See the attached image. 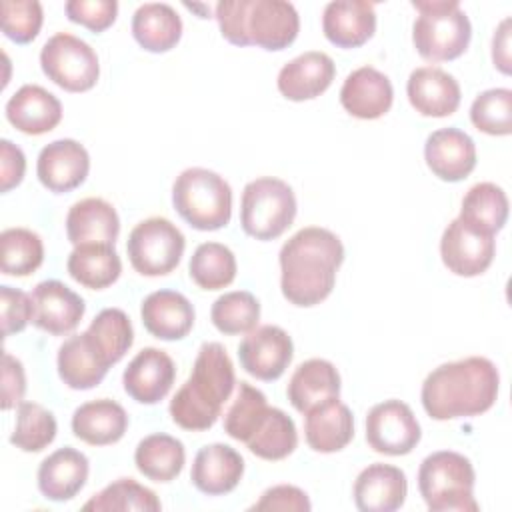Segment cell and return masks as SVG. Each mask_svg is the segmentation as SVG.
Instances as JSON below:
<instances>
[{"label": "cell", "instance_id": "cell-46", "mask_svg": "<svg viewBox=\"0 0 512 512\" xmlns=\"http://www.w3.org/2000/svg\"><path fill=\"white\" fill-rule=\"evenodd\" d=\"M64 10L70 22L82 24L92 32H104L116 20L118 2L116 0H68Z\"/></svg>", "mask_w": 512, "mask_h": 512}, {"label": "cell", "instance_id": "cell-27", "mask_svg": "<svg viewBox=\"0 0 512 512\" xmlns=\"http://www.w3.org/2000/svg\"><path fill=\"white\" fill-rule=\"evenodd\" d=\"M304 422V436L308 446L320 454H332L346 448L354 438V416L350 408L332 398L308 410Z\"/></svg>", "mask_w": 512, "mask_h": 512}, {"label": "cell", "instance_id": "cell-1", "mask_svg": "<svg viewBox=\"0 0 512 512\" xmlns=\"http://www.w3.org/2000/svg\"><path fill=\"white\" fill-rule=\"evenodd\" d=\"M278 262L282 296L294 306L308 308L330 296L344 262V246L334 232L306 226L284 242Z\"/></svg>", "mask_w": 512, "mask_h": 512}, {"label": "cell", "instance_id": "cell-23", "mask_svg": "<svg viewBox=\"0 0 512 512\" xmlns=\"http://www.w3.org/2000/svg\"><path fill=\"white\" fill-rule=\"evenodd\" d=\"M376 30L374 4L366 0H334L322 14V32L338 48H358Z\"/></svg>", "mask_w": 512, "mask_h": 512}, {"label": "cell", "instance_id": "cell-39", "mask_svg": "<svg viewBox=\"0 0 512 512\" xmlns=\"http://www.w3.org/2000/svg\"><path fill=\"white\" fill-rule=\"evenodd\" d=\"M44 260L42 238L28 228H6L0 234V268L8 276H28Z\"/></svg>", "mask_w": 512, "mask_h": 512}, {"label": "cell", "instance_id": "cell-8", "mask_svg": "<svg viewBox=\"0 0 512 512\" xmlns=\"http://www.w3.org/2000/svg\"><path fill=\"white\" fill-rule=\"evenodd\" d=\"M296 210L294 190L280 178L262 176L242 190L240 226L256 240H274L292 226Z\"/></svg>", "mask_w": 512, "mask_h": 512}, {"label": "cell", "instance_id": "cell-38", "mask_svg": "<svg viewBox=\"0 0 512 512\" xmlns=\"http://www.w3.org/2000/svg\"><path fill=\"white\" fill-rule=\"evenodd\" d=\"M236 256L220 242L200 244L188 264V274L202 290H220L236 278Z\"/></svg>", "mask_w": 512, "mask_h": 512}, {"label": "cell", "instance_id": "cell-4", "mask_svg": "<svg viewBox=\"0 0 512 512\" xmlns=\"http://www.w3.org/2000/svg\"><path fill=\"white\" fill-rule=\"evenodd\" d=\"M216 20L230 44L270 52L288 48L300 30L296 8L284 0H220Z\"/></svg>", "mask_w": 512, "mask_h": 512}, {"label": "cell", "instance_id": "cell-32", "mask_svg": "<svg viewBox=\"0 0 512 512\" xmlns=\"http://www.w3.org/2000/svg\"><path fill=\"white\" fill-rule=\"evenodd\" d=\"M58 374L72 390H90L98 386L108 366L98 358L96 350L86 338V332L72 334L58 348Z\"/></svg>", "mask_w": 512, "mask_h": 512}, {"label": "cell", "instance_id": "cell-50", "mask_svg": "<svg viewBox=\"0 0 512 512\" xmlns=\"http://www.w3.org/2000/svg\"><path fill=\"white\" fill-rule=\"evenodd\" d=\"M26 172L24 152L10 140H0V190L8 192L18 186Z\"/></svg>", "mask_w": 512, "mask_h": 512}, {"label": "cell", "instance_id": "cell-14", "mask_svg": "<svg viewBox=\"0 0 512 512\" xmlns=\"http://www.w3.org/2000/svg\"><path fill=\"white\" fill-rule=\"evenodd\" d=\"M30 300L32 324L52 336L72 332L86 312L84 300L60 280L38 282L30 292Z\"/></svg>", "mask_w": 512, "mask_h": 512}, {"label": "cell", "instance_id": "cell-21", "mask_svg": "<svg viewBox=\"0 0 512 512\" xmlns=\"http://www.w3.org/2000/svg\"><path fill=\"white\" fill-rule=\"evenodd\" d=\"M244 476V458L232 446L214 442L202 446L192 462L190 480L208 496L232 492Z\"/></svg>", "mask_w": 512, "mask_h": 512}, {"label": "cell", "instance_id": "cell-25", "mask_svg": "<svg viewBox=\"0 0 512 512\" xmlns=\"http://www.w3.org/2000/svg\"><path fill=\"white\" fill-rule=\"evenodd\" d=\"M6 118L16 130L40 136L60 124L62 104L46 88L38 84H24L6 102Z\"/></svg>", "mask_w": 512, "mask_h": 512}, {"label": "cell", "instance_id": "cell-29", "mask_svg": "<svg viewBox=\"0 0 512 512\" xmlns=\"http://www.w3.org/2000/svg\"><path fill=\"white\" fill-rule=\"evenodd\" d=\"M120 218L114 206L102 198H84L66 214V236L74 246L116 244Z\"/></svg>", "mask_w": 512, "mask_h": 512}, {"label": "cell", "instance_id": "cell-31", "mask_svg": "<svg viewBox=\"0 0 512 512\" xmlns=\"http://www.w3.org/2000/svg\"><path fill=\"white\" fill-rule=\"evenodd\" d=\"M132 36L148 52H168L182 36V20L170 4L146 2L132 16Z\"/></svg>", "mask_w": 512, "mask_h": 512}, {"label": "cell", "instance_id": "cell-18", "mask_svg": "<svg viewBox=\"0 0 512 512\" xmlns=\"http://www.w3.org/2000/svg\"><path fill=\"white\" fill-rule=\"evenodd\" d=\"M394 100V88L390 78L374 66H360L352 70L342 88V108L360 120H376L384 116Z\"/></svg>", "mask_w": 512, "mask_h": 512}, {"label": "cell", "instance_id": "cell-9", "mask_svg": "<svg viewBox=\"0 0 512 512\" xmlns=\"http://www.w3.org/2000/svg\"><path fill=\"white\" fill-rule=\"evenodd\" d=\"M186 238L168 218L152 216L128 234L126 252L132 268L142 276L170 274L182 260Z\"/></svg>", "mask_w": 512, "mask_h": 512}, {"label": "cell", "instance_id": "cell-47", "mask_svg": "<svg viewBox=\"0 0 512 512\" xmlns=\"http://www.w3.org/2000/svg\"><path fill=\"white\" fill-rule=\"evenodd\" d=\"M0 310H2V334L10 336L22 332L28 322H32V300L30 294L12 288L0 286Z\"/></svg>", "mask_w": 512, "mask_h": 512}, {"label": "cell", "instance_id": "cell-10", "mask_svg": "<svg viewBox=\"0 0 512 512\" xmlns=\"http://www.w3.org/2000/svg\"><path fill=\"white\" fill-rule=\"evenodd\" d=\"M42 72L66 92H86L96 86L100 62L94 48L74 34L58 32L40 50Z\"/></svg>", "mask_w": 512, "mask_h": 512}, {"label": "cell", "instance_id": "cell-44", "mask_svg": "<svg viewBox=\"0 0 512 512\" xmlns=\"http://www.w3.org/2000/svg\"><path fill=\"white\" fill-rule=\"evenodd\" d=\"M472 124L490 136H508L512 132V90L490 88L480 92L470 106Z\"/></svg>", "mask_w": 512, "mask_h": 512}, {"label": "cell", "instance_id": "cell-33", "mask_svg": "<svg viewBox=\"0 0 512 512\" xmlns=\"http://www.w3.org/2000/svg\"><path fill=\"white\" fill-rule=\"evenodd\" d=\"M66 268L80 286L102 290L118 280L122 262L114 244H80L70 252Z\"/></svg>", "mask_w": 512, "mask_h": 512}, {"label": "cell", "instance_id": "cell-6", "mask_svg": "<svg viewBox=\"0 0 512 512\" xmlns=\"http://www.w3.org/2000/svg\"><path fill=\"white\" fill-rule=\"evenodd\" d=\"M474 466L454 450L428 454L418 468V490L432 512H476Z\"/></svg>", "mask_w": 512, "mask_h": 512}, {"label": "cell", "instance_id": "cell-34", "mask_svg": "<svg viewBox=\"0 0 512 512\" xmlns=\"http://www.w3.org/2000/svg\"><path fill=\"white\" fill-rule=\"evenodd\" d=\"M186 462L184 444L170 434H150L142 438L134 452V464L152 482L174 480Z\"/></svg>", "mask_w": 512, "mask_h": 512}, {"label": "cell", "instance_id": "cell-40", "mask_svg": "<svg viewBox=\"0 0 512 512\" xmlns=\"http://www.w3.org/2000/svg\"><path fill=\"white\" fill-rule=\"evenodd\" d=\"M210 320L222 334H248L258 326L260 302L252 292L246 290L226 292L214 300Z\"/></svg>", "mask_w": 512, "mask_h": 512}, {"label": "cell", "instance_id": "cell-11", "mask_svg": "<svg viewBox=\"0 0 512 512\" xmlns=\"http://www.w3.org/2000/svg\"><path fill=\"white\" fill-rule=\"evenodd\" d=\"M420 438V424L412 408L402 400H384L366 414V442L378 454H410Z\"/></svg>", "mask_w": 512, "mask_h": 512}, {"label": "cell", "instance_id": "cell-41", "mask_svg": "<svg viewBox=\"0 0 512 512\" xmlns=\"http://www.w3.org/2000/svg\"><path fill=\"white\" fill-rule=\"evenodd\" d=\"M84 510L92 512H130V510H144V512H158L162 508L158 496L136 482L134 478H118L116 482L108 484L104 490L94 494L84 506Z\"/></svg>", "mask_w": 512, "mask_h": 512}, {"label": "cell", "instance_id": "cell-20", "mask_svg": "<svg viewBox=\"0 0 512 512\" xmlns=\"http://www.w3.org/2000/svg\"><path fill=\"white\" fill-rule=\"evenodd\" d=\"M352 496L362 512H394L408 496L406 474L398 466L374 462L356 476Z\"/></svg>", "mask_w": 512, "mask_h": 512}, {"label": "cell", "instance_id": "cell-12", "mask_svg": "<svg viewBox=\"0 0 512 512\" xmlns=\"http://www.w3.org/2000/svg\"><path fill=\"white\" fill-rule=\"evenodd\" d=\"M494 254V236L468 226L460 218H454L442 232L440 256L444 266L456 276H480L490 268Z\"/></svg>", "mask_w": 512, "mask_h": 512}, {"label": "cell", "instance_id": "cell-52", "mask_svg": "<svg viewBox=\"0 0 512 512\" xmlns=\"http://www.w3.org/2000/svg\"><path fill=\"white\" fill-rule=\"evenodd\" d=\"M186 8L198 10V12H200V18H208V14H210V8H208V6H202V4H186Z\"/></svg>", "mask_w": 512, "mask_h": 512}, {"label": "cell", "instance_id": "cell-26", "mask_svg": "<svg viewBox=\"0 0 512 512\" xmlns=\"http://www.w3.org/2000/svg\"><path fill=\"white\" fill-rule=\"evenodd\" d=\"M144 328L158 340H182L194 326V306L176 290H156L142 300Z\"/></svg>", "mask_w": 512, "mask_h": 512}, {"label": "cell", "instance_id": "cell-17", "mask_svg": "<svg viewBox=\"0 0 512 512\" xmlns=\"http://www.w3.org/2000/svg\"><path fill=\"white\" fill-rule=\"evenodd\" d=\"M406 94L412 108L430 118H444L458 110L462 92L458 80L438 66H420L410 72Z\"/></svg>", "mask_w": 512, "mask_h": 512}, {"label": "cell", "instance_id": "cell-42", "mask_svg": "<svg viewBox=\"0 0 512 512\" xmlns=\"http://www.w3.org/2000/svg\"><path fill=\"white\" fill-rule=\"evenodd\" d=\"M58 424L50 410L36 402H20L10 442L24 452H40L56 438Z\"/></svg>", "mask_w": 512, "mask_h": 512}, {"label": "cell", "instance_id": "cell-19", "mask_svg": "<svg viewBox=\"0 0 512 512\" xmlns=\"http://www.w3.org/2000/svg\"><path fill=\"white\" fill-rule=\"evenodd\" d=\"M424 158L434 176L460 182L476 168V144L458 128H440L426 138Z\"/></svg>", "mask_w": 512, "mask_h": 512}, {"label": "cell", "instance_id": "cell-3", "mask_svg": "<svg viewBox=\"0 0 512 512\" xmlns=\"http://www.w3.org/2000/svg\"><path fill=\"white\" fill-rule=\"evenodd\" d=\"M234 386V366L226 348L218 342H204L188 380L170 400L172 422L192 432L212 428Z\"/></svg>", "mask_w": 512, "mask_h": 512}, {"label": "cell", "instance_id": "cell-30", "mask_svg": "<svg viewBox=\"0 0 512 512\" xmlns=\"http://www.w3.org/2000/svg\"><path fill=\"white\" fill-rule=\"evenodd\" d=\"M126 428V410L110 398L84 402L72 414L74 436L90 446L116 444L126 434Z\"/></svg>", "mask_w": 512, "mask_h": 512}, {"label": "cell", "instance_id": "cell-49", "mask_svg": "<svg viewBox=\"0 0 512 512\" xmlns=\"http://www.w3.org/2000/svg\"><path fill=\"white\" fill-rule=\"evenodd\" d=\"M26 392L24 366L10 352L2 356V408L10 410L22 402Z\"/></svg>", "mask_w": 512, "mask_h": 512}, {"label": "cell", "instance_id": "cell-13", "mask_svg": "<svg viewBox=\"0 0 512 512\" xmlns=\"http://www.w3.org/2000/svg\"><path fill=\"white\" fill-rule=\"evenodd\" d=\"M294 344L288 332L274 324L256 326L244 336L238 346L240 366L254 378L272 382L278 380L290 366Z\"/></svg>", "mask_w": 512, "mask_h": 512}, {"label": "cell", "instance_id": "cell-2", "mask_svg": "<svg viewBox=\"0 0 512 512\" xmlns=\"http://www.w3.org/2000/svg\"><path fill=\"white\" fill-rule=\"evenodd\" d=\"M500 374L492 360L468 356L434 368L422 382L420 400L434 420L470 418L490 410L498 398Z\"/></svg>", "mask_w": 512, "mask_h": 512}, {"label": "cell", "instance_id": "cell-45", "mask_svg": "<svg viewBox=\"0 0 512 512\" xmlns=\"http://www.w3.org/2000/svg\"><path fill=\"white\" fill-rule=\"evenodd\" d=\"M2 32L16 44L32 42L42 28V4L38 0H4L0 4Z\"/></svg>", "mask_w": 512, "mask_h": 512}, {"label": "cell", "instance_id": "cell-48", "mask_svg": "<svg viewBox=\"0 0 512 512\" xmlns=\"http://www.w3.org/2000/svg\"><path fill=\"white\" fill-rule=\"evenodd\" d=\"M312 508L308 494L292 484H278L262 492L260 500L250 510H282V512H308Z\"/></svg>", "mask_w": 512, "mask_h": 512}, {"label": "cell", "instance_id": "cell-5", "mask_svg": "<svg viewBox=\"0 0 512 512\" xmlns=\"http://www.w3.org/2000/svg\"><path fill=\"white\" fill-rule=\"evenodd\" d=\"M418 18L412 26L416 52L430 62L460 58L472 38V24L458 0H412Z\"/></svg>", "mask_w": 512, "mask_h": 512}, {"label": "cell", "instance_id": "cell-37", "mask_svg": "<svg viewBox=\"0 0 512 512\" xmlns=\"http://www.w3.org/2000/svg\"><path fill=\"white\" fill-rule=\"evenodd\" d=\"M458 218L468 226L494 236L498 230L504 228L508 220L506 192L494 182L474 184L462 198Z\"/></svg>", "mask_w": 512, "mask_h": 512}, {"label": "cell", "instance_id": "cell-28", "mask_svg": "<svg viewBox=\"0 0 512 512\" xmlns=\"http://www.w3.org/2000/svg\"><path fill=\"white\" fill-rule=\"evenodd\" d=\"M286 396L294 410L306 414L322 402L340 398V374L332 362L324 358H310L290 376Z\"/></svg>", "mask_w": 512, "mask_h": 512}, {"label": "cell", "instance_id": "cell-22", "mask_svg": "<svg viewBox=\"0 0 512 512\" xmlns=\"http://www.w3.org/2000/svg\"><path fill=\"white\" fill-rule=\"evenodd\" d=\"M334 76V60L326 52L310 50L284 64L278 72L276 84L284 98L292 102H304L326 92Z\"/></svg>", "mask_w": 512, "mask_h": 512}, {"label": "cell", "instance_id": "cell-43", "mask_svg": "<svg viewBox=\"0 0 512 512\" xmlns=\"http://www.w3.org/2000/svg\"><path fill=\"white\" fill-rule=\"evenodd\" d=\"M266 408H268L266 396L258 388H254L248 382H238L236 398L232 400L230 408L224 414V432L230 438L246 444L256 424L264 416Z\"/></svg>", "mask_w": 512, "mask_h": 512}, {"label": "cell", "instance_id": "cell-51", "mask_svg": "<svg viewBox=\"0 0 512 512\" xmlns=\"http://www.w3.org/2000/svg\"><path fill=\"white\" fill-rule=\"evenodd\" d=\"M492 62L502 74H510V18H504L494 30Z\"/></svg>", "mask_w": 512, "mask_h": 512}, {"label": "cell", "instance_id": "cell-24", "mask_svg": "<svg viewBox=\"0 0 512 512\" xmlns=\"http://www.w3.org/2000/svg\"><path fill=\"white\" fill-rule=\"evenodd\" d=\"M90 464L86 454L72 446L54 450L38 466V488L52 502L72 500L86 484Z\"/></svg>", "mask_w": 512, "mask_h": 512}, {"label": "cell", "instance_id": "cell-16", "mask_svg": "<svg viewBox=\"0 0 512 512\" xmlns=\"http://www.w3.org/2000/svg\"><path fill=\"white\" fill-rule=\"evenodd\" d=\"M176 378L174 360L160 348H142L126 366L122 384L126 394L140 404H156L168 396Z\"/></svg>", "mask_w": 512, "mask_h": 512}, {"label": "cell", "instance_id": "cell-15", "mask_svg": "<svg viewBox=\"0 0 512 512\" xmlns=\"http://www.w3.org/2000/svg\"><path fill=\"white\" fill-rule=\"evenodd\" d=\"M90 172L88 150L72 140L60 138L46 144L36 162V174L44 188L62 194L78 188Z\"/></svg>", "mask_w": 512, "mask_h": 512}, {"label": "cell", "instance_id": "cell-7", "mask_svg": "<svg viewBox=\"0 0 512 512\" xmlns=\"http://www.w3.org/2000/svg\"><path fill=\"white\" fill-rule=\"evenodd\" d=\"M172 204L192 228L202 232L220 230L232 218V188L208 168H186L172 184Z\"/></svg>", "mask_w": 512, "mask_h": 512}, {"label": "cell", "instance_id": "cell-35", "mask_svg": "<svg viewBox=\"0 0 512 512\" xmlns=\"http://www.w3.org/2000/svg\"><path fill=\"white\" fill-rule=\"evenodd\" d=\"M248 450L262 460H284L298 446L294 420L280 408L268 406L254 432L246 440Z\"/></svg>", "mask_w": 512, "mask_h": 512}, {"label": "cell", "instance_id": "cell-36", "mask_svg": "<svg viewBox=\"0 0 512 512\" xmlns=\"http://www.w3.org/2000/svg\"><path fill=\"white\" fill-rule=\"evenodd\" d=\"M84 332L98 358L108 368L120 362L134 342L132 322L120 308H104L94 316L88 330Z\"/></svg>", "mask_w": 512, "mask_h": 512}]
</instances>
